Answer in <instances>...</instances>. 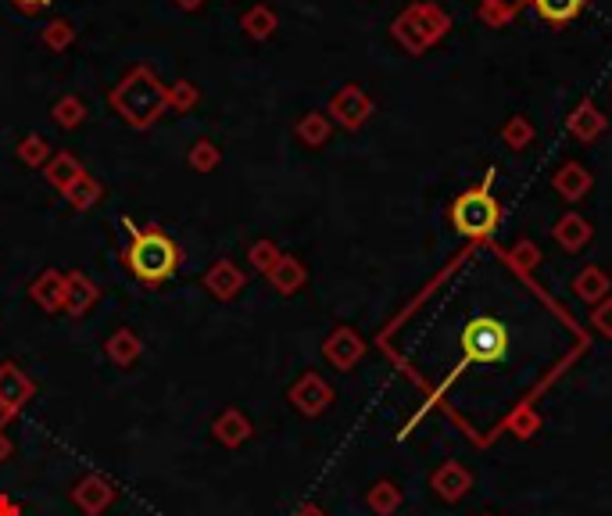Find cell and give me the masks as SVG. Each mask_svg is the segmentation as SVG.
Instances as JSON below:
<instances>
[{
    "label": "cell",
    "mask_w": 612,
    "mask_h": 516,
    "mask_svg": "<svg viewBox=\"0 0 612 516\" xmlns=\"http://www.w3.org/2000/svg\"><path fill=\"white\" fill-rule=\"evenodd\" d=\"M122 226L129 230L122 262L133 273V280H140L144 287H158L179 273L183 251H179V244L172 241L169 233H162L158 226H136L133 219H122Z\"/></svg>",
    "instance_id": "6da1fadb"
},
{
    "label": "cell",
    "mask_w": 612,
    "mask_h": 516,
    "mask_svg": "<svg viewBox=\"0 0 612 516\" xmlns=\"http://www.w3.org/2000/svg\"><path fill=\"white\" fill-rule=\"evenodd\" d=\"M108 104L126 126L151 129L154 122L169 112V86L158 79V72L151 65H133L115 83V90L108 94Z\"/></svg>",
    "instance_id": "7a4b0ae2"
},
{
    "label": "cell",
    "mask_w": 612,
    "mask_h": 516,
    "mask_svg": "<svg viewBox=\"0 0 612 516\" xmlns=\"http://www.w3.org/2000/svg\"><path fill=\"white\" fill-rule=\"evenodd\" d=\"M451 33V15L434 4V0H416V4H408L398 18L391 22V36L405 47L408 54H426L430 47L444 40Z\"/></svg>",
    "instance_id": "3957f363"
},
{
    "label": "cell",
    "mask_w": 612,
    "mask_h": 516,
    "mask_svg": "<svg viewBox=\"0 0 612 516\" xmlns=\"http://www.w3.org/2000/svg\"><path fill=\"white\" fill-rule=\"evenodd\" d=\"M491 183H494V169H487L480 187L462 190L459 198L451 201V226L462 237H469V241H487L498 230V223H502V205L491 194Z\"/></svg>",
    "instance_id": "277c9868"
},
{
    "label": "cell",
    "mask_w": 612,
    "mask_h": 516,
    "mask_svg": "<svg viewBox=\"0 0 612 516\" xmlns=\"http://www.w3.org/2000/svg\"><path fill=\"white\" fill-rule=\"evenodd\" d=\"M505 344H509V334H505V327L498 323V319L491 316H480L473 319L466 327V334H462V348H466V359L473 362H494L505 355Z\"/></svg>",
    "instance_id": "5b68a950"
},
{
    "label": "cell",
    "mask_w": 612,
    "mask_h": 516,
    "mask_svg": "<svg viewBox=\"0 0 612 516\" xmlns=\"http://www.w3.org/2000/svg\"><path fill=\"white\" fill-rule=\"evenodd\" d=\"M373 97L362 90L358 83H344L337 90V94L330 97V122H337V126L344 129H362L369 122V115H373Z\"/></svg>",
    "instance_id": "8992f818"
},
{
    "label": "cell",
    "mask_w": 612,
    "mask_h": 516,
    "mask_svg": "<svg viewBox=\"0 0 612 516\" xmlns=\"http://www.w3.org/2000/svg\"><path fill=\"white\" fill-rule=\"evenodd\" d=\"M287 398H290V405H294L301 416L315 420V416H323L326 409L333 405V387L326 384L319 373H301V377L290 384Z\"/></svg>",
    "instance_id": "52a82bcc"
},
{
    "label": "cell",
    "mask_w": 612,
    "mask_h": 516,
    "mask_svg": "<svg viewBox=\"0 0 612 516\" xmlns=\"http://www.w3.org/2000/svg\"><path fill=\"white\" fill-rule=\"evenodd\" d=\"M323 355H326V362H330L333 370L348 373V370H355L358 362L366 359V341H362V334H358V330L337 327L323 341Z\"/></svg>",
    "instance_id": "ba28073f"
},
{
    "label": "cell",
    "mask_w": 612,
    "mask_h": 516,
    "mask_svg": "<svg viewBox=\"0 0 612 516\" xmlns=\"http://www.w3.org/2000/svg\"><path fill=\"white\" fill-rule=\"evenodd\" d=\"M115 499H119V488L101 473H86L83 481H76V488H72V502L86 516H101Z\"/></svg>",
    "instance_id": "9c48e42d"
},
{
    "label": "cell",
    "mask_w": 612,
    "mask_h": 516,
    "mask_svg": "<svg viewBox=\"0 0 612 516\" xmlns=\"http://www.w3.org/2000/svg\"><path fill=\"white\" fill-rule=\"evenodd\" d=\"M33 395H36L33 377L22 366H15V362H0V402L18 413L22 405L33 402Z\"/></svg>",
    "instance_id": "30bf717a"
},
{
    "label": "cell",
    "mask_w": 612,
    "mask_h": 516,
    "mask_svg": "<svg viewBox=\"0 0 612 516\" xmlns=\"http://www.w3.org/2000/svg\"><path fill=\"white\" fill-rule=\"evenodd\" d=\"M68 276V287H65V316L68 319H83L86 312L94 309L101 301V287L83 273V269H72Z\"/></svg>",
    "instance_id": "8fae6325"
},
{
    "label": "cell",
    "mask_w": 612,
    "mask_h": 516,
    "mask_svg": "<svg viewBox=\"0 0 612 516\" xmlns=\"http://www.w3.org/2000/svg\"><path fill=\"white\" fill-rule=\"evenodd\" d=\"M244 273H240L237 262H230V258H219V262H212L208 266V273H204V287H208V294L219 301H233L240 291H244Z\"/></svg>",
    "instance_id": "7c38bea8"
},
{
    "label": "cell",
    "mask_w": 612,
    "mask_h": 516,
    "mask_svg": "<svg viewBox=\"0 0 612 516\" xmlns=\"http://www.w3.org/2000/svg\"><path fill=\"white\" fill-rule=\"evenodd\" d=\"M65 287H68L65 273H58V269H43L33 284H29V298H33L43 312L58 316V312H65Z\"/></svg>",
    "instance_id": "4fadbf2b"
},
{
    "label": "cell",
    "mask_w": 612,
    "mask_h": 516,
    "mask_svg": "<svg viewBox=\"0 0 612 516\" xmlns=\"http://www.w3.org/2000/svg\"><path fill=\"white\" fill-rule=\"evenodd\" d=\"M430 488H434L437 499L459 502V499H466V491L473 488V473H469L462 463H455V459H451V463H444V466H437V470H434Z\"/></svg>",
    "instance_id": "5bb4252c"
},
{
    "label": "cell",
    "mask_w": 612,
    "mask_h": 516,
    "mask_svg": "<svg viewBox=\"0 0 612 516\" xmlns=\"http://www.w3.org/2000/svg\"><path fill=\"white\" fill-rule=\"evenodd\" d=\"M605 126H609V119H605L602 108H598L591 97H584V101H580L577 108L570 112V119H566V129H570L580 144H591V140H598L605 133Z\"/></svg>",
    "instance_id": "9a60e30c"
},
{
    "label": "cell",
    "mask_w": 612,
    "mask_h": 516,
    "mask_svg": "<svg viewBox=\"0 0 612 516\" xmlns=\"http://www.w3.org/2000/svg\"><path fill=\"white\" fill-rule=\"evenodd\" d=\"M552 237H555V244H559V248L584 251L587 244H591V237H595V226L587 223L580 212H566V215H559V219H555Z\"/></svg>",
    "instance_id": "2e32d148"
},
{
    "label": "cell",
    "mask_w": 612,
    "mask_h": 516,
    "mask_svg": "<svg viewBox=\"0 0 612 516\" xmlns=\"http://www.w3.org/2000/svg\"><path fill=\"white\" fill-rule=\"evenodd\" d=\"M552 187L555 194H559L562 201H580L591 194V187H595V176L584 169L580 162H566L559 165V172L552 176Z\"/></svg>",
    "instance_id": "e0dca14e"
},
{
    "label": "cell",
    "mask_w": 612,
    "mask_h": 516,
    "mask_svg": "<svg viewBox=\"0 0 612 516\" xmlns=\"http://www.w3.org/2000/svg\"><path fill=\"white\" fill-rule=\"evenodd\" d=\"M212 434H215V441H219V445L240 448L247 438H251V434H255V427H251V420H247L240 409H222V413L215 416V423H212Z\"/></svg>",
    "instance_id": "ac0fdd59"
},
{
    "label": "cell",
    "mask_w": 612,
    "mask_h": 516,
    "mask_svg": "<svg viewBox=\"0 0 612 516\" xmlns=\"http://www.w3.org/2000/svg\"><path fill=\"white\" fill-rule=\"evenodd\" d=\"M269 284H272V291H280V294H298L301 287H305V280H308V269H305V262H301L298 255H280V262L269 269Z\"/></svg>",
    "instance_id": "d6986e66"
},
{
    "label": "cell",
    "mask_w": 612,
    "mask_h": 516,
    "mask_svg": "<svg viewBox=\"0 0 612 516\" xmlns=\"http://www.w3.org/2000/svg\"><path fill=\"white\" fill-rule=\"evenodd\" d=\"M83 172H86L83 162H79L72 151H54L51 162L43 165V180L51 183L54 190H61V194H65V190L72 187V183H76Z\"/></svg>",
    "instance_id": "ffe728a7"
},
{
    "label": "cell",
    "mask_w": 612,
    "mask_h": 516,
    "mask_svg": "<svg viewBox=\"0 0 612 516\" xmlns=\"http://www.w3.org/2000/svg\"><path fill=\"white\" fill-rule=\"evenodd\" d=\"M573 294H577L584 305H598V301H605L609 298V287H612V280H609V273L605 269H598V266H587V269H580L577 276H573Z\"/></svg>",
    "instance_id": "44dd1931"
},
{
    "label": "cell",
    "mask_w": 612,
    "mask_h": 516,
    "mask_svg": "<svg viewBox=\"0 0 612 516\" xmlns=\"http://www.w3.org/2000/svg\"><path fill=\"white\" fill-rule=\"evenodd\" d=\"M104 355H108L115 366H133V362L144 355V341H140L129 327H119L108 341H104Z\"/></svg>",
    "instance_id": "7402d4cb"
},
{
    "label": "cell",
    "mask_w": 612,
    "mask_h": 516,
    "mask_svg": "<svg viewBox=\"0 0 612 516\" xmlns=\"http://www.w3.org/2000/svg\"><path fill=\"white\" fill-rule=\"evenodd\" d=\"M276 26H280V18H276V11H272L269 4H251V8L240 15V29L258 43L269 40V36L276 33Z\"/></svg>",
    "instance_id": "603a6c76"
},
{
    "label": "cell",
    "mask_w": 612,
    "mask_h": 516,
    "mask_svg": "<svg viewBox=\"0 0 612 516\" xmlns=\"http://www.w3.org/2000/svg\"><path fill=\"white\" fill-rule=\"evenodd\" d=\"M330 133H333V122L326 112H305L298 119V126H294V137L305 147H323L330 140Z\"/></svg>",
    "instance_id": "cb8c5ba5"
},
{
    "label": "cell",
    "mask_w": 612,
    "mask_h": 516,
    "mask_svg": "<svg viewBox=\"0 0 612 516\" xmlns=\"http://www.w3.org/2000/svg\"><path fill=\"white\" fill-rule=\"evenodd\" d=\"M530 0H480V22L491 29H505Z\"/></svg>",
    "instance_id": "d4e9b609"
},
{
    "label": "cell",
    "mask_w": 612,
    "mask_h": 516,
    "mask_svg": "<svg viewBox=\"0 0 612 516\" xmlns=\"http://www.w3.org/2000/svg\"><path fill=\"white\" fill-rule=\"evenodd\" d=\"M530 4H534L537 15H541L544 22H552V26H566V22H573V18L587 8V0H530Z\"/></svg>",
    "instance_id": "484cf974"
},
{
    "label": "cell",
    "mask_w": 612,
    "mask_h": 516,
    "mask_svg": "<svg viewBox=\"0 0 612 516\" xmlns=\"http://www.w3.org/2000/svg\"><path fill=\"white\" fill-rule=\"evenodd\" d=\"M15 155H18V162L29 165V169H43V165L51 162L54 147H51V140L40 137V133H29V137L18 140Z\"/></svg>",
    "instance_id": "4316f807"
},
{
    "label": "cell",
    "mask_w": 612,
    "mask_h": 516,
    "mask_svg": "<svg viewBox=\"0 0 612 516\" xmlns=\"http://www.w3.org/2000/svg\"><path fill=\"white\" fill-rule=\"evenodd\" d=\"M101 198H104V187L94 180V176H90V172H83V176H79V180L65 190V201H68L72 208H76V212H86V208H94Z\"/></svg>",
    "instance_id": "83f0119b"
},
{
    "label": "cell",
    "mask_w": 612,
    "mask_h": 516,
    "mask_svg": "<svg viewBox=\"0 0 612 516\" xmlns=\"http://www.w3.org/2000/svg\"><path fill=\"white\" fill-rule=\"evenodd\" d=\"M86 115H90L86 112V101L76 94H65L51 104V119L58 122L61 129H79L86 122Z\"/></svg>",
    "instance_id": "f1b7e54d"
},
{
    "label": "cell",
    "mask_w": 612,
    "mask_h": 516,
    "mask_svg": "<svg viewBox=\"0 0 612 516\" xmlns=\"http://www.w3.org/2000/svg\"><path fill=\"white\" fill-rule=\"evenodd\" d=\"M366 506L376 516H394L401 509V488L394 481H376L366 495Z\"/></svg>",
    "instance_id": "f546056e"
},
{
    "label": "cell",
    "mask_w": 612,
    "mask_h": 516,
    "mask_svg": "<svg viewBox=\"0 0 612 516\" xmlns=\"http://www.w3.org/2000/svg\"><path fill=\"white\" fill-rule=\"evenodd\" d=\"M534 137H537V129L527 115H512V119L502 126V144L509 147V151H527V147L534 144Z\"/></svg>",
    "instance_id": "4dcf8cb0"
},
{
    "label": "cell",
    "mask_w": 612,
    "mask_h": 516,
    "mask_svg": "<svg viewBox=\"0 0 612 516\" xmlns=\"http://www.w3.org/2000/svg\"><path fill=\"white\" fill-rule=\"evenodd\" d=\"M505 262H509V266L516 269L519 276H530L537 266H541V248H537L534 241H527V237H523V241H516L509 251H505Z\"/></svg>",
    "instance_id": "1f68e13d"
},
{
    "label": "cell",
    "mask_w": 612,
    "mask_h": 516,
    "mask_svg": "<svg viewBox=\"0 0 612 516\" xmlns=\"http://www.w3.org/2000/svg\"><path fill=\"white\" fill-rule=\"evenodd\" d=\"M505 430H509L512 438L527 441V438H534L537 430H541V416H537L530 405H516V409L509 413V420H505Z\"/></svg>",
    "instance_id": "d6a6232c"
},
{
    "label": "cell",
    "mask_w": 612,
    "mask_h": 516,
    "mask_svg": "<svg viewBox=\"0 0 612 516\" xmlns=\"http://www.w3.org/2000/svg\"><path fill=\"white\" fill-rule=\"evenodd\" d=\"M197 104H201V86H194L190 79H176V83L169 86V108L179 115L194 112Z\"/></svg>",
    "instance_id": "836d02e7"
},
{
    "label": "cell",
    "mask_w": 612,
    "mask_h": 516,
    "mask_svg": "<svg viewBox=\"0 0 612 516\" xmlns=\"http://www.w3.org/2000/svg\"><path fill=\"white\" fill-rule=\"evenodd\" d=\"M72 40H76V26L68 18H51L43 26V47L47 51H65V47H72Z\"/></svg>",
    "instance_id": "e575fe53"
},
{
    "label": "cell",
    "mask_w": 612,
    "mask_h": 516,
    "mask_svg": "<svg viewBox=\"0 0 612 516\" xmlns=\"http://www.w3.org/2000/svg\"><path fill=\"white\" fill-rule=\"evenodd\" d=\"M187 162H190V169H197V172H212V169H219L222 151L215 147V140L201 137V140H194V147H190Z\"/></svg>",
    "instance_id": "d590c367"
},
{
    "label": "cell",
    "mask_w": 612,
    "mask_h": 516,
    "mask_svg": "<svg viewBox=\"0 0 612 516\" xmlns=\"http://www.w3.org/2000/svg\"><path fill=\"white\" fill-rule=\"evenodd\" d=\"M283 251L276 248V241H255L251 248H247V262L258 269V273H269L276 262H280Z\"/></svg>",
    "instance_id": "8d00e7d4"
},
{
    "label": "cell",
    "mask_w": 612,
    "mask_h": 516,
    "mask_svg": "<svg viewBox=\"0 0 612 516\" xmlns=\"http://www.w3.org/2000/svg\"><path fill=\"white\" fill-rule=\"evenodd\" d=\"M591 327L602 337H612V298L598 301L595 309H591Z\"/></svg>",
    "instance_id": "74e56055"
},
{
    "label": "cell",
    "mask_w": 612,
    "mask_h": 516,
    "mask_svg": "<svg viewBox=\"0 0 612 516\" xmlns=\"http://www.w3.org/2000/svg\"><path fill=\"white\" fill-rule=\"evenodd\" d=\"M15 4V11H22V15H40L43 8H51V0H11Z\"/></svg>",
    "instance_id": "f35d334b"
},
{
    "label": "cell",
    "mask_w": 612,
    "mask_h": 516,
    "mask_svg": "<svg viewBox=\"0 0 612 516\" xmlns=\"http://www.w3.org/2000/svg\"><path fill=\"white\" fill-rule=\"evenodd\" d=\"M0 516H22V506L8 495H0Z\"/></svg>",
    "instance_id": "ab89813d"
},
{
    "label": "cell",
    "mask_w": 612,
    "mask_h": 516,
    "mask_svg": "<svg viewBox=\"0 0 612 516\" xmlns=\"http://www.w3.org/2000/svg\"><path fill=\"white\" fill-rule=\"evenodd\" d=\"M11 452H15V445H11V441H8V434L0 430V463H8V459H11Z\"/></svg>",
    "instance_id": "60d3db41"
},
{
    "label": "cell",
    "mask_w": 612,
    "mask_h": 516,
    "mask_svg": "<svg viewBox=\"0 0 612 516\" xmlns=\"http://www.w3.org/2000/svg\"><path fill=\"white\" fill-rule=\"evenodd\" d=\"M172 4H176L179 11H201L208 0H172Z\"/></svg>",
    "instance_id": "b9f144b4"
},
{
    "label": "cell",
    "mask_w": 612,
    "mask_h": 516,
    "mask_svg": "<svg viewBox=\"0 0 612 516\" xmlns=\"http://www.w3.org/2000/svg\"><path fill=\"white\" fill-rule=\"evenodd\" d=\"M11 420H15V409H8V405L0 402V430L8 427V423H11Z\"/></svg>",
    "instance_id": "7bdbcfd3"
},
{
    "label": "cell",
    "mask_w": 612,
    "mask_h": 516,
    "mask_svg": "<svg viewBox=\"0 0 612 516\" xmlns=\"http://www.w3.org/2000/svg\"><path fill=\"white\" fill-rule=\"evenodd\" d=\"M298 516H326V513H323V509H319V506H312V502H308V506H301V509H298Z\"/></svg>",
    "instance_id": "ee69618b"
},
{
    "label": "cell",
    "mask_w": 612,
    "mask_h": 516,
    "mask_svg": "<svg viewBox=\"0 0 612 516\" xmlns=\"http://www.w3.org/2000/svg\"><path fill=\"white\" fill-rule=\"evenodd\" d=\"M480 516H494V513H480Z\"/></svg>",
    "instance_id": "f6af8a7d"
},
{
    "label": "cell",
    "mask_w": 612,
    "mask_h": 516,
    "mask_svg": "<svg viewBox=\"0 0 612 516\" xmlns=\"http://www.w3.org/2000/svg\"><path fill=\"white\" fill-rule=\"evenodd\" d=\"M609 90H612V83H609Z\"/></svg>",
    "instance_id": "bcb514c9"
}]
</instances>
